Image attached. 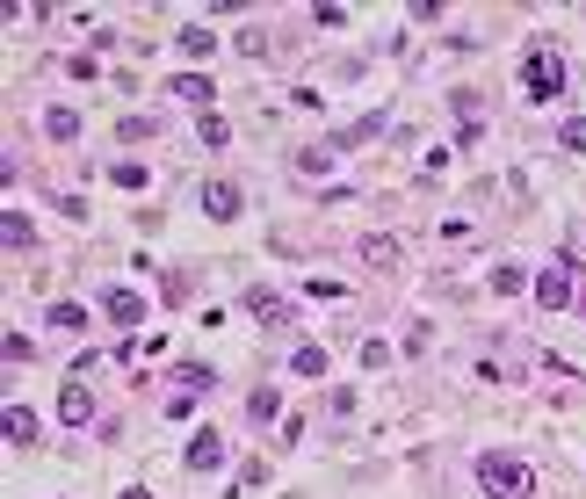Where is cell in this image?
Returning <instances> with one entry per match:
<instances>
[{"label":"cell","instance_id":"obj_25","mask_svg":"<svg viewBox=\"0 0 586 499\" xmlns=\"http://www.w3.org/2000/svg\"><path fill=\"white\" fill-rule=\"evenodd\" d=\"M116 499H152V492H145V485H123V492H116Z\"/></svg>","mask_w":586,"mask_h":499},{"label":"cell","instance_id":"obj_5","mask_svg":"<svg viewBox=\"0 0 586 499\" xmlns=\"http://www.w3.org/2000/svg\"><path fill=\"white\" fill-rule=\"evenodd\" d=\"M181 463H189L196 478L225 471V434H218V427H196V434H189V449H181Z\"/></svg>","mask_w":586,"mask_h":499},{"label":"cell","instance_id":"obj_3","mask_svg":"<svg viewBox=\"0 0 586 499\" xmlns=\"http://www.w3.org/2000/svg\"><path fill=\"white\" fill-rule=\"evenodd\" d=\"M529 297H536L543 311H572V304H579L572 261H543V268H536V283H529Z\"/></svg>","mask_w":586,"mask_h":499},{"label":"cell","instance_id":"obj_10","mask_svg":"<svg viewBox=\"0 0 586 499\" xmlns=\"http://www.w3.org/2000/svg\"><path fill=\"white\" fill-rule=\"evenodd\" d=\"M275 413H283V391H275V384H261L254 398H246V420H254V427H275Z\"/></svg>","mask_w":586,"mask_h":499},{"label":"cell","instance_id":"obj_9","mask_svg":"<svg viewBox=\"0 0 586 499\" xmlns=\"http://www.w3.org/2000/svg\"><path fill=\"white\" fill-rule=\"evenodd\" d=\"M377 131H384V116H362V123H341V131H333L326 145H333V152H355V145H369Z\"/></svg>","mask_w":586,"mask_h":499},{"label":"cell","instance_id":"obj_16","mask_svg":"<svg viewBox=\"0 0 586 499\" xmlns=\"http://www.w3.org/2000/svg\"><path fill=\"white\" fill-rule=\"evenodd\" d=\"M326 167H333V145H304V152H297V174H304V181H319Z\"/></svg>","mask_w":586,"mask_h":499},{"label":"cell","instance_id":"obj_22","mask_svg":"<svg viewBox=\"0 0 586 499\" xmlns=\"http://www.w3.org/2000/svg\"><path fill=\"white\" fill-rule=\"evenodd\" d=\"M304 297H319V304H341L348 290H341V283H333V275H312V283H304Z\"/></svg>","mask_w":586,"mask_h":499},{"label":"cell","instance_id":"obj_20","mask_svg":"<svg viewBox=\"0 0 586 499\" xmlns=\"http://www.w3.org/2000/svg\"><path fill=\"white\" fill-rule=\"evenodd\" d=\"M181 51H189V58H210V51H218V37H210V29H196V22H189V29H181Z\"/></svg>","mask_w":586,"mask_h":499},{"label":"cell","instance_id":"obj_24","mask_svg":"<svg viewBox=\"0 0 586 499\" xmlns=\"http://www.w3.org/2000/svg\"><path fill=\"white\" fill-rule=\"evenodd\" d=\"M492 290H500V297H521V268H492Z\"/></svg>","mask_w":586,"mask_h":499},{"label":"cell","instance_id":"obj_18","mask_svg":"<svg viewBox=\"0 0 586 499\" xmlns=\"http://www.w3.org/2000/svg\"><path fill=\"white\" fill-rule=\"evenodd\" d=\"M196 138L218 152V145H232V123H225V116H196Z\"/></svg>","mask_w":586,"mask_h":499},{"label":"cell","instance_id":"obj_6","mask_svg":"<svg viewBox=\"0 0 586 499\" xmlns=\"http://www.w3.org/2000/svg\"><path fill=\"white\" fill-rule=\"evenodd\" d=\"M58 420L66 427H95V391H87L80 377H66V391H58Z\"/></svg>","mask_w":586,"mask_h":499},{"label":"cell","instance_id":"obj_8","mask_svg":"<svg viewBox=\"0 0 586 499\" xmlns=\"http://www.w3.org/2000/svg\"><path fill=\"white\" fill-rule=\"evenodd\" d=\"M0 434H8L15 449H29L37 442V413H29V405H8V413H0Z\"/></svg>","mask_w":586,"mask_h":499},{"label":"cell","instance_id":"obj_15","mask_svg":"<svg viewBox=\"0 0 586 499\" xmlns=\"http://www.w3.org/2000/svg\"><path fill=\"white\" fill-rule=\"evenodd\" d=\"M109 181H116V189H131V196H138L145 181H152V167H145V160H116V167H109Z\"/></svg>","mask_w":586,"mask_h":499},{"label":"cell","instance_id":"obj_19","mask_svg":"<svg viewBox=\"0 0 586 499\" xmlns=\"http://www.w3.org/2000/svg\"><path fill=\"white\" fill-rule=\"evenodd\" d=\"M246 311H254V319H268V326H283V304H275L268 290H246Z\"/></svg>","mask_w":586,"mask_h":499},{"label":"cell","instance_id":"obj_13","mask_svg":"<svg viewBox=\"0 0 586 499\" xmlns=\"http://www.w3.org/2000/svg\"><path fill=\"white\" fill-rule=\"evenodd\" d=\"M51 333H87V304L58 297V304H51Z\"/></svg>","mask_w":586,"mask_h":499},{"label":"cell","instance_id":"obj_1","mask_svg":"<svg viewBox=\"0 0 586 499\" xmlns=\"http://www.w3.org/2000/svg\"><path fill=\"white\" fill-rule=\"evenodd\" d=\"M478 492H485V499H529V492H536L529 456H514V449H485V456H478Z\"/></svg>","mask_w":586,"mask_h":499},{"label":"cell","instance_id":"obj_11","mask_svg":"<svg viewBox=\"0 0 586 499\" xmlns=\"http://www.w3.org/2000/svg\"><path fill=\"white\" fill-rule=\"evenodd\" d=\"M174 95H181V102H196V109L210 116V95H218V87H210L203 73H174Z\"/></svg>","mask_w":586,"mask_h":499},{"label":"cell","instance_id":"obj_7","mask_svg":"<svg viewBox=\"0 0 586 499\" xmlns=\"http://www.w3.org/2000/svg\"><path fill=\"white\" fill-rule=\"evenodd\" d=\"M102 319H109V326H123V333H131V326L145 319V297H138V290H109V297H102Z\"/></svg>","mask_w":586,"mask_h":499},{"label":"cell","instance_id":"obj_12","mask_svg":"<svg viewBox=\"0 0 586 499\" xmlns=\"http://www.w3.org/2000/svg\"><path fill=\"white\" fill-rule=\"evenodd\" d=\"M44 138H51V145H73V138H80V116H73V109H44Z\"/></svg>","mask_w":586,"mask_h":499},{"label":"cell","instance_id":"obj_14","mask_svg":"<svg viewBox=\"0 0 586 499\" xmlns=\"http://www.w3.org/2000/svg\"><path fill=\"white\" fill-rule=\"evenodd\" d=\"M290 369H297V377H326V348H312V340H304V348H290Z\"/></svg>","mask_w":586,"mask_h":499},{"label":"cell","instance_id":"obj_21","mask_svg":"<svg viewBox=\"0 0 586 499\" xmlns=\"http://www.w3.org/2000/svg\"><path fill=\"white\" fill-rule=\"evenodd\" d=\"M558 145H565V152H586V116H565V123H558Z\"/></svg>","mask_w":586,"mask_h":499},{"label":"cell","instance_id":"obj_17","mask_svg":"<svg viewBox=\"0 0 586 499\" xmlns=\"http://www.w3.org/2000/svg\"><path fill=\"white\" fill-rule=\"evenodd\" d=\"M0 239H8V246H15V254H22V246H29V239H37V225H29V217H22V210H8V217H0Z\"/></svg>","mask_w":586,"mask_h":499},{"label":"cell","instance_id":"obj_23","mask_svg":"<svg viewBox=\"0 0 586 499\" xmlns=\"http://www.w3.org/2000/svg\"><path fill=\"white\" fill-rule=\"evenodd\" d=\"M391 362V340H362V369H384Z\"/></svg>","mask_w":586,"mask_h":499},{"label":"cell","instance_id":"obj_2","mask_svg":"<svg viewBox=\"0 0 586 499\" xmlns=\"http://www.w3.org/2000/svg\"><path fill=\"white\" fill-rule=\"evenodd\" d=\"M521 95L529 102H558L565 95V51L558 44H529V58H521Z\"/></svg>","mask_w":586,"mask_h":499},{"label":"cell","instance_id":"obj_4","mask_svg":"<svg viewBox=\"0 0 586 499\" xmlns=\"http://www.w3.org/2000/svg\"><path fill=\"white\" fill-rule=\"evenodd\" d=\"M239 210H246V196H239V181H225V174H210V181H203V217H210V225H239Z\"/></svg>","mask_w":586,"mask_h":499}]
</instances>
